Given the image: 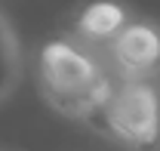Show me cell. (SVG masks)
Returning <instances> with one entry per match:
<instances>
[{
  "mask_svg": "<svg viewBox=\"0 0 160 151\" xmlns=\"http://www.w3.org/2000/svg\"><path fill=\"white\" fill-rule=\"evenodd\" d=\"M40 77L49 102L71 117L92 120L102 114L105 99L111 96L114 83L105 77L99 65L68 40H52L40 53Z\"/></svg>",
  "mask_w": 160,
  "mask_h": 151,
  "instance_id": "obj_1",
  "label": "cell"
},
{
  "mask_svg": "<svg viewBox=\"0 0 160 151\" xmlns=\"http://www.w3.org/2000/svg\"><path fill=\"white\" fill-rule=\"evenodd\" d=\"M102 130L132 148H154L160 139V93L145 77L114 83L102 105Z\"/></svg>",
  "mask_w": 160,
  "mask_h": 151,
  "instance_id": "obj_2",
  "label": "cell"
},
{
  "mask_svg": "<svg viewBox=\"0 0 160 151\" xmlns=\"http://www.w3.org/2000/svg\"><path fill=\"white\" fill-rule=\"evenodd\" d=\"M111 53L126 77H148L160 68V31L148 22H126L111 37Z\"/></svg>",
  "mask_w": 160,
  "mask_h": 151,
  "instance_id": "obj_3",
  "label": "cell"
},
{
  "mask_svg": "<svg viewBox=\"0 0 160 151\" xmlns=\"http://www.w3.org/2000/svg\"><path fill=\"white\" fill-rule=\"evenodd\" d=\"M22 74V53L19 43H16V34L12 28L6 25V19L0 16V102L16 90Z\"/></svg>",
  "mask_w": 160,
  "mask_h": 151,
  "instance_id": "obj_4",
  "label": "cell"
},
{
  "mask_svg": "<svg viewBox=\"0 0 160 151\" xmlns=\"http://www.w3.org/2000/svg\"><path fill=\"white\" fill-rule=\"evenodd\" d=\"M123 25H126V16L117 3H92L80 16V28L89 37H114Z\"/></svg>",
  "mask_w": 160,
  "mask_h": 151,
  "instance_id": "obj_5",
  "label": "cell"
}]
</instances>
